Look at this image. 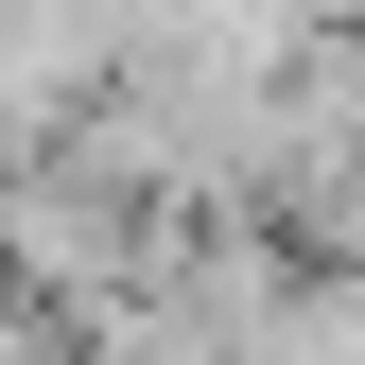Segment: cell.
I'll return each instance as SVG.
<instances>
[{"label":"cell","instance_id":"obj_1","mask_svg":"<svg viewBox=\"0 0 365 365\" xmlns=\"http://www.w3.org/2000/svg\"><path fill=\"white\" fill-rule=\"evenodd\" d=\"M261 365H365V261H296L279 348H261Z\"/></svg>","mask_w":365,"mask_h":365},{"label":"cell","instance_id":"obj_2","mask_svg":"<svg viewBox=\"0 0 365 365\" xmlns=\"http://www.w3.org/2000/svg\"><path fill=\"white\" fill-rule=\"evenodd\" d=\"M0 365H70V331H53V313H35L18 279H0Z\"/></svg>","mask_w":365,"mask_h":365}]
</instances>
